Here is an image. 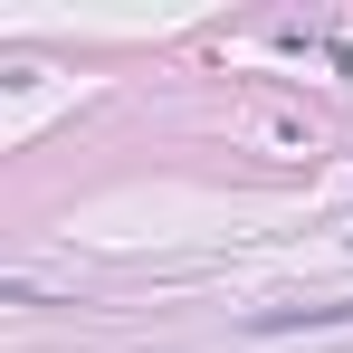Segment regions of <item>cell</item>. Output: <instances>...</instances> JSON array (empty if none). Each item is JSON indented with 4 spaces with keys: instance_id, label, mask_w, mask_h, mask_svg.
Returning <instances> with one entry per match:
<instances>
[{
    "instance_id": "cell-1",
    "label": "cell",
    "mask_w": 353,
    "mask_h": 353,
    "mask_svg": "<svg viewBox=\"0 0 353 353\" xmlns=\"http://www.w3.org/2000/svg\"><path fill=\"white\" fill-rule=\"evenodd\" d=\"M296 325H353V296H325V305H258L248 334H296Z\"/></svg>"
}]
</instances>
